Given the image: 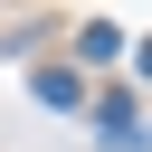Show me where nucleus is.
<instances>
[{
	"mask_svg": "<svg viewBox=\"0 0 152 152\" xmlns=\"http://www.w3.org/2000/svg\"><path fill=\"white\" fill-rule=\"evenodd\" d=\"M28 95H38L48 114H76V104H86V76H76V66H38V76H28Z\"/></svg>",
	"mask_w": 152,
	"mask_h": 152,
	"instance_id": "obj_1",
	"label": "nucleus"
},
{
	"mask_svg": "<svg viewBox=\"0 0 152 152\" xmlns=\"http://www.w3.org/2000/svg\"><path fill=\"white\" fill-rule=\"evenodd\" d=\"M133 66H142V76H152V38H142V48H133Z\"/></svg>",
	"mask_w": 152,
	"mask_h": 152,
	"instance_id": "obj_3",
	"label": "nucleus"
},
{
	"mask_svg": "<svg viewBox=\"0 0 152 152\" xmlns=\"http://www.w3.org/2000/svg\"><path fill=\"white\" fill-rule=\"evenodd\" d=\"M114 57H124V28H114V19H86V28H76V76H86V66H114Z\"/></svg>",
	"mask_w": 152,
	"mask_h": 152,
	"instance_id": "obj_2",
	"label": "nucleus"
}]
</instances>
